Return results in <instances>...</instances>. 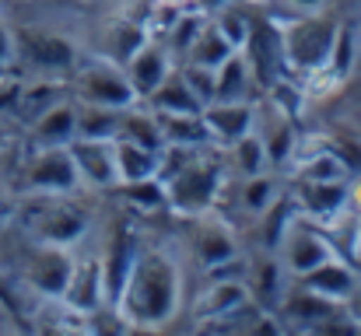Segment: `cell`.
I'll return each mask as SVG.
<instances>
[{
  "mask_svg": "<svg viewBox=\"0 0 361 336\" xmlns=\"http://www.w3.org/2000/svg\"><path fill=\"white\" fill-rule=\"evenodd\" d=\"M14 63V28L0 21V70Z\"/></svg>",
  "mask_w": 361,
  "mask_h": 336,
  "instance_id": "cell-38",
  "label": "cell"
},
{
  "mask_svg": "<svg viewBox=\"0 0 361 336\" xmlns=\"http://www.w3.org/2000/svg\"><path fill=\"white\" fill-rule=\"evenodd\" d=\"M252 77L259 88H267L270 81H277V67H281V42H277V25L274 21H252L249 39L242 46Z\"/></svg>",
  "mask_w": 361,
  "mask_h": 336,
  "instance_id": "cell-21",
  "label": "cell"
},
{
  "mask_svg": "<svg viewBox=\"0 0 361 336\" xmlns=\"http://www.w3.org/2000/svg\"><path fill=\"white\" fill-rule=\"evenodd\" d=\"M249 305H252V298H249V287L242 277L214 273V284H207L204 294L197 298V326L200 330H225L232 319L245 316Z\"/></svg>",
  "mask_w": 361,
  "mask_h": 336,
  "instance_id": "cell-10",
  "label": "cell"
},
{
  "mask_svg": "<svg viewBox=\"0 0 361 336\" xmlns=\"http://www.w3.org/2000/svg\"><path fill=\"white\" fill-rule=\"evenodd\" d=\"M284 277H288V270L281 266V259H277V252H270V249H263V252H256L249 263H245V273H242V280H245V287H249V298L259 305V309H277V301L284 298Z\"/></svg>",
  "mask_w": 361,
  "mask_h": 336,
  "instance_id": "cell-19",
  "label": "cell"
},
{
  "mask_svg": "<svg viewBox=\"0 0 361 336\" xmlns=\"http://www.w3.org/2000/svg\"><path fill=\"white\" fill-rule=\"evenodd\" d=\"M14 63H25L28 70L42 77H60V74H71L81 63V56L67 35L42 25H21L14 28Z\"/></svg>",
  "mask_w": 361,
  "mask_h": 336,
  "instance_id": "cell-4",
  "label": "cell"
},
{
  "mask_svg": "<svg viewBox=\"0 0 361 336\" xmlns=\"http://www.w3.org/2000/svg\"><path fill=\"white\" fill-rule=\"evenodd\" d=\"M0 330H11V312H7L4 301H0Z\"/></svg>",
  "mask_w": 361,
  "mask_h": 336,
  "instance_id": "cell-45",
  "label": "cell"
},
{
  "mask_svg": "<svg viewBox=\"0 0 361 336\" xmlns=\"http://www.w3.org/2000/svg\"><path fill=\"white\" fill-rule=\"evenodd\" d=\"M71 273H74V252L67 245L39 242L35 252L28 256V263H25V284L46 301L63 298V291L71 284Z\"/></svg>",
  "mask_w": 361,
  "mask_h": 336,
  "instance_id": "cell-11",
  "label": "cell"
},
{
  "mask_svg": "<svg viewBox=\"0 0 361 336\" xmlns=\"http://www.w3.org/2000/svg\"><path fill=\"white\" fill-rule=\"evenodd\" d=\"M221 151H225V168H232L239 179L270 168V165H267L263 140H259V133H256V130H252V133H245V137H239V140H232V144H228V147H221Z\"/></svg>",
  "mask_w": 361,
  "mask_h": 336,
  "instance_id": "cell-33",
  "label": "cell"
},
{
  "mask_svg": "<svg viewBox=\"0 0 361 336\" xmlns=\"http://www.w3.org/2000/svg\"><path fill=\"white\" fill-rule=\"evenodd\" d=\"M71 154H74V165H78L81 186H92V189H116V186H120L113 140L74 137V140H71Z\"/></svg>",
  "mask_w": 361,
  "mask_h": 336,
  "instance_id": "cell-16",
  "label": "cell"
},
{
  "mask_svg": "<svg viewBox=\"0 0 361 336\" xmlns=\"http://www.w3.org/2000/svg\"><path fill=\"white\" fill-rule=\"evenodd\" d=\"M348 211H355L361 218V175L348 179Z\"/></svg>",
  "mask_w": 361,
  "mask_h": 336,
  "instance_id": "cell-39",
  "label": "cell"
},
{
  "mask_svg": "<svg viewBox=\"0 0 361 336\" xmlns=\"http://www.w3.org/2000/svg\"><path fill=\"white\" fill-rule=\"evenodd\" d=\"M277 259H281V266L288 270V277H305L309 270H316L319 263H326L330 256H341L337 252V245H334V238L326 235V228L316 221H309V218H295V221L288 224V231L281 235V242H277Z\"/></svg>",
  "mask_w": 361,
  "mask_h": 336,
  "instance_id": "cell-6",
  "label": "cell"
},
{
  "mask_svg": "<svg viewBox=\"0 0 361 336\" xmlns=\"http://www.w3.org/2000/svg\"><path fill=\"white\" fill-rule=\"evenodd\" d=\"M298 284L309 287V291H316V294H323V298H330V301H337V305H344L355 294V287L361 284V273L351 259L330 256L326 263H319L316 270H309L305 277H298Z\"/></svg>",
  "mask_w": 361,
  "mask_h": 336,
  "instance_id": "cell-20",
  "label": "cell"
},
{
  "mask_svg": "<svg viewBox=\"0 0 361 336\" xmlns=\"http://www.w3.org/2000/svg\"><path fill=\"white\" fill-rule=\"evenodd\" d=\"M351 263L358 266V273H361V245H358V249H355V256H351Z\"/></svg>",
  "mask_w": 361,
  "mask_h": 336,
  "instance_id": "cell-47",
  "label": "cell"
},
{
  "mask_svg": "<svg viewBox=\"0 0 361 336\" xmlns=\"http://www.w3.org/2000/svg\"><path fill=\"white\" fill-rule=\"evenodd\" d=\"M225 4H235V0H197V7H200V11H207V14H211V11H218V7H225Z\"/></svg>",
  "mask_w": 361,
  "mask_h": 336,
  "instance_id": "cell-43",
  "label": "cell"
},
{
  "mask_svg": "<svg viewBox=\"0 0 361 336\" xmlns=\"http://www.w3.org/2000/svg\"><path fill=\"white\" fill-rule=\"evenodd\" d=\"M123 70H126V77H130V85H133V92H137V99L144 102L172 70H176V60H172V53L165 49V42L151 32V39L123 63Z\"/></svg>",
  "mask_w": 361,
  "mask_h": 336,
  "instance_id": "cell-17",
  "label": "cell"
},
{
  "mask_svg": "<svg viewBox=\"0 0 361 336\" xmlns=\"http://www.w3.org/2000/svg\"><path fill=\"white\" fill-rule=\"evenodd\" d=\"M242 4H270V0H242Z\"/></svg>",
  "mask_w": 361,
  "mask_h": 336,
  "instance_id": "cell-48",
  "label": "cell"
},
{
  "mask_svg": "<svg viewBox=\"0 0 361 336\" xmlns=\"http://www.w3.org/2000/svg\"><path fill=\"white\" fill-rule=\"evenodd\" d=\"M133 252H137V245H133V238L126 235V228H116V231L109 235L106 249H102V277H106V301H109V305H113L116 294H120L123 280H126V270H130V263H133Z\"/></svg>",
  "mask_w": 361,
  "mask_h": 336,
  "instance_id": "cell-24",
  "label": "cell"
},
{
  "mask_svg": "<svg viewBox=\"0 0 361 336\" xmlns=\"http://www.w3.org/2000/svg\"><path fill=\"white\" fill-rule=\"evenodd\" d=\"M28 137H32V147L71 144L78 137V106H74V99H60L46 112H39L28 123Z\"/></svg>",
  "mask_w": 361,
  "mask_h": 336,
  "instance_id": "cell-22",
  "label": "cell"
},
{
  "mask_svg": "<svg viewBox=\"0 0 361 336\" xmlns=\"http://www.w3.org/2000/svg\"><path fill=\"white\" fill-rule=\"evenodd\" d=\"M344 309H348V316L355 319V326H358V330H361V284H358V287H355V294H351V298L344 301Z\"/></svg>",
  "mask_w": 361,
  "mask_h": 336,
  "instance_id": "cell-41",
  "label": "cell"
},
{
  "mask_svg": "<svg viewBox=\"0 0 361 336\" xmlns=\"http://www.w3.org/2000/svg\"><path fill=\"white\" fill-rule=\"evenodd\" d=\"M11 218H14V204H11L7 197H0V224L11 221Z\"/></svg>",
  "mask_w": 361,
  "mask_h": 336,
  "instance_id": "cell-44",
  "label": "cell"
},
{
  "mask_svg": "<svg viewBox=\"0 0 361 336\" xmlns=\"http://www.w3.org/2000/svg\"><path fill=\"white\" fill-rule=\"evenodd\" d=\"M74 106H78V137H92V140H113L116 137L123 109L88 106V102H74Z\"/></svg>",
  "mask_w": 361,
  "mask_h": 336,
  "instance_id": "cell-35",
  "label": "cell"
},
{
  "mask_svg": "<svg viewBox=\"0 0 361 336\" xmlns=\"http://www.w3.org/2000/svg\"><path fill=\"white\" fill-rule=\"evenodd\" d=\"M295 207L302 218L323 224H337L348 211V182H309V179H295Z\"/></svg>",
  "mask_w": 361,
  "mask_h": 336,
  "instance_id": "cell-14",
  "label": "cell"
},
{
  "mask_svg": "<svg viewBox=\"0 0 361 336\" xmlns=\"http://www.w3.org/2000/svg\"><path fill=\"white\" fill-rule=\"evenodd\" d=\"M274 25H277V42H281V63L302 77L319 70L330 60V49H334L337 32H341V21L330 18L323 7L291 14V18L274 21Z\"/></svg>",
  "mask_w": 361,
  "mask_h": 336,
  "instance_id": "cell-2",
  "label": "cell"
},
{
  "mask_svg": "<svg viewBox=\"0 0 361 336\" xmlns=\"http://www.w3.org/2000/svg\"><path fill=\"white\" fill-rule=\"evenodd\" d=\"M7 144H11V130H7V126H4V123H0V151H4V147H7Z\"/></svg>",
  "mask_w": 361,
  "mask_h": 336,
  "instance_id": "cell-46",
  "label": "cell"
},
{
  "mask_svg": "<svg viewBox=\"0 0 361 336\" xmlns=\"http://www.w3.org/2000/svg\"><path fill=\"white\" fill-rule=\"evenodd\" d=\"M235 53V46L221 35V28L207 18V25H204V32L193 39V46L186 49V56L179 60V63H200V67H211V70H218L228 56Z\"/></svg>",
  "mask_w": 361,
  "mask_h": 336,
  "instance_id": "cell-30",
  "label": "cell"
},
{
  "mask_svg": "<svg viewBox=\"0 0 361 336\" xmlns=\"http://www.w3.org/2000/svg\"><path fill=\"white\" fill-rule=\"evenodd\" d=\"M252 88H259L256 77H252V67H249L245 53L235 49L214 70V99L218 102H242V99H252Z\"/></svg>",
  "mask_w": 361,
  "mask_h": 336,
  "instance_id": "cell-23",
  "label": "cell"
},
{
  "mask_svg": "<svg viewBox=\"0 0 361 336\" xmlns=\"http://www.w3.org/2000/svg\"><path fill=\"white\" fill-rule=\"evenodd\" d=\"M60 99H67L63 95V85L56 81V77H42V81H35V85H18V92H14V116H21L25 123H32L39 112H46L53 102H60Z\"/></svg>",
  "mask_w": 361,
  "mask_h": 336,
  "instance_id": "cell-31",
  "label": "cell"
},
{
  "mask_svg": "<svg viewBox=\"0 0 361 336\" xmlns=\"http://www.w3.org/2000/svg\"><path fill=\"white\" fill-rule=\"evenodd\" d=\"M154 116H158L165 144H183V147H207L211 144V133H207V123L200 112H154Z\"/></svg>",
  "mask_w": 361,
  "mask_h": 336,
  "instance_id": "cell-26",
  "label": "cell"
},
{
  "mask_svg": "<svg viewBox=\"0 0 361 336\" xmlns=\"http://www.w3.org/2000/svg\"><path fill=\"white\" fill-rule=\"evenodd\" d=\"M179 74L186 77L190 92L200 99V106L214 102V70L211 67H200V63H179Z\"/></svg>",
  "mask_w": 361,
  "mask_h": 336,
  "instance_id": "cell-37",
  "label": "cell"
},
{
  "mask_svg": "<svg viewBox=\"0 0 361 336\" xmlns=\"http://www.w3.org/2000/svg\"><path fill=\"white\" fill-rule=\"evenodd\" d=\"M116 137H120V140H130V144H140V147H151V151H161V147H165L158 116L147 109L144 102H133V106H126V109L120 112Z\"/></svg>",
  "mask_w": 361,
  "mask_h": 336,
  "instance_id": "cell-27",
  "label": "cell"
},
{
  "mask_svg": "<svg viewBox=\"0 0 361 336\" xmlns=\"http://www.w3.org/2000/svg\"><path fill=\"white\" fill-rule=\"evenodd\" d=\"M358 245H361V221H358V242H355V249H358Z\"/></svg>",
  "mask_w": 361,
  "mask_h": 336,
  "instance_id": "cell-49",
  "label": "cell"
},
{
  "mask_svg": "<svg viewBox=\"0 0 361 336\" xmlns=\"http://www.w3.org/2000/svg\"><path fill=\"white\" fill-rule=\"evenodd\" d=\"M67 309L81 312V316H99L106 312V277H102V256L99 252H85V256H74V273H71V284L60 298Z\"/></svg>",
  "mask_w": 361,
  "mask_h": 336,
  "instance_id": "cell-13",
  "label": "cell"
},
{
  "mask_svg": "<svg viewBox=\"0 0 361 336\" xmlns=\"http://www.w3.org/2000/svg\"><path fill=\"white\" fill-rule=\"evenodd\" d=\"M256 133H259V140H263V151H267V165H270V168H274V165H288V158L295 154V144H298L291 119H288L284 112L277 109L274 116H270L267 130H259V126H256Z\"/></svg>",
  "mask_w": 361,
  "mask_h": 336,
  "instance_id": "cell-32",
  "label": "cell"
},
{
  "mask_svg": "<svg viewBox=\"0 0 361 336\" xmlns=\"http://www.w3.org/2000/svg\"><path fill=\"white\" fill-rule=\"evenodd\" d=\"M74 102H88V106H106V109H126L137 99L126 70L120 63H113L109 56H95L74 67Z\"/></svg>",
  "mask_w": 361,
  "mask_h": 336,
  "instance_id": "cell-5",
  "label": "cell"
},
{
  "mask_svg": "<svg viewBox=\"0 0 361 336\" xmlns=\"http://www.w3.org/2000/svg\"><path fill=\"white\" fill-rule=\"evenodd\" d=\"M35 211H32V235L35 242H49V245H74L88 235L92 218L85 207L71 204V193H56V197H35Z\"/></svg>",
  "mask_w": 361,
  "mask_h": 336,
  "instance_id": "cell-8",
  "label": "cell"
},
{
  "mask_svg": "<svg viewBox=\"0 0 361 336\" xmlns=\"http://www.w3.org/2000/svg\"><path fill=\"white\" fill-rule=\"evenodd\" d=\"M144 106L154 112H200L204 106H200V99L190 92V85H186V77L179 74V67L144 99Z\"/></svg>",
  "mask_w": 361,
  "mask_h": 336,
  "instance_id": "cell-29",
  "label": "cell"
},
{
  "mask_svg": "<svg viewBox=\"0 0 361 336\" xmlns=\"http://www.w3.org/2000/svg\"><path fill=\"white\" fill-rule=\"evenodd\" d=\"M113 151H116L120 186L140 182V179H158V151L140 147V144H130V140H120V137H113Z\"/></svg>",
  "mask_w": 361,
  "mask_h": 336,
  "instance_id": "cell-28",
  "label": "cell"
},
{
  "mask_svg": "<svg viewBox=\"0 0 361 336\" xmlns=\"http://www.w3.org/2000/svg\"><path fill=\"white\" fill-rule=\"evenodd\" d=\"M151 39V28L147 21H137V18H120L113 21L106 32H102V56H109L113 63H126L144 42Z\"/></svg>",
  "mask_w": 361,
  "mask_h": 336,
  "instance_id": "cell-25",
  "label": "cell"
},
{
  "mask_svg": "<svg viewBox=\"0 0 361 336\" xmlns=\"http://www.w3.org/2000/svg\"><path fill=\"white\" fill-rule=\"evenodd\" d=\"M81 186L71 144H56V147H35L32 158L25 161L21 172V189L28 197H56V193H74Z\"/></svg>",
  "mask_w": 361,
  "mask_h": 336,
  "instance_id": "cell-7",
  "label": "cell"
},
{
  "mask_svg": "<svg viewBox=\"0 0 361 336\" xmlns=\"http://www.w3.org/2000/svg\"><path fill=\"white\" fill-rule=\"evenodd\" d=\"M221 179H225V161L214 158V144H207V147L193 151V158L176 175H169L161 182L165 186V207H172L183 218L207 214L218 204Z\"/></svg>",
  "mask_w": 361,
  "mask_h": 336,
  "instance_id": "cell-3",
  "label": "cell"
},
{
  "mask_svg": "<svg viewBox=\"0 0 361 336\" xmlns=\"http://www.w3.org/2000/svg\"><path fill=\"white\" fill-rule=\"evenodd\" d=\"M120 189L126 193L130 207H137V211H144V214H151V211H161V207H165V186H161L158 179L126 182V186H120Z\"/></svg>",
  "mask_w": 361,
  "mask_h": 336,
  "instance_id": "cell-36",
  "label": "cell"
},
{
  "mask_svg": "<svg viewBox=\"0 0 361 336\" xmlns=\"http://www.w3.org/2000/svg\"><path fill=\"white\" fill-rule=\"evenodd\" d=\"M154 7H165V11H183V7H197V0H154Z\"/></svg>",
  "mask_w": 361,
  "mask_h": 336,
  "instance_id": "cell-42",
  "label": "cell"
},
{
  "mask_svg": "<svg viewBox=\"0 0 361 336\" xmlns=\"http://www.w3.org/2000/svg\"><path fill=\"white\" fill-rule=\"evenodd\" d=\"M190 249H193L197 263H200L207 273H225L228 266H239V259H242L235 231L221 221V218H214L211 211L193 218V228H190Z\"/></svg>",
  "mask_w": 361,
  "mask_h": 336,
  "instance_id": "cell-9",
  "label": "cell"
},
{
  "mask_svg": "<svg viewBox=\"0 0 361 336\" xmlns=\"http://www.w3.org/2000/svg\"><path fill=\"white\" fill-rule=\"evenodd\" d=\"M204 123H207V133H211V144L221 151L228 147L232 140H239L245 133L256 130V119H259V106L252 99H242V102H207L204 109Z\"/></svg>",
  "mask_w": 361,
  "mask_h": 336,
  "instance_id": "cell-15",
  "label": "cell"
},
{
  "mask_svg": "<svg viewBox=\"0 0 361 336\" xmlns=\"http://www.w3.org/2000/svg\"><path fill=\"white\" fill-rule=\"evenodd\" d=\"M281 4H284L291 14H302V11H319L326 0H281Z\"/></svg>",
  "mask_w": 361,
  "mask_h": 336,
  "instance_id": "cell-40",
  "label": "cell"
},
{
  "mask_svg": "<svg viewBox=\"0 0 361 336\" xmlns=\"http://www.w3.org/2000/svg\"><path fill=\"white\" fill-rule=\"evenodd\" d=\"M355 63H358V35H355V28H348L341 21L337 42L330 49V60L319 70L305 74V95L309 99H330V95H337L348 85V77L355 74Z\"/></svg>",
  "mask_w": 361,
  "mask_h": 336,
  "instance_id": "cell-12",
  "label": "cell"
},
{
  "mask_svg": "<svg viewBox=\"0 0 361 336\" xmlns=\"http://www.w3.org/2000/svg\"><path fill=\"white\" fill-rule=\"evenodd\" d=\"M183 305V270L165 249H137L116 301L109 305L126 330H161Z\"/></svg>",
  "mask_w": 361,
  "mask_h": 336,
  "instance_id": "cell-1",
  "label": "cell"
},
{
  "mask_svg": "<svg viewBox=\"0 0 361 336\" xmlns=\"http://www.w3.org/2000/svg\"><path fill=\"white\" fill-rule=\"evenodd\" d=\"M288 168H291L295 179H309V182H348L351 179L348 158L330 144H323V147L295 144V154L288 158Z\"/></svg>",
  "mask_w": 361,
  "mask_h": 336,
  "instance_id": "cell-18",
  "label": "cell"
},
{
  "mask_svg": "<svg viewBox=\"0 0 361 336\" xmlns=\"http://www.w3.org/2000/svg\"><path fill=\"white\" fill-rule=\"evenodd\" d=\"M277 193H281V182L274 179V172L267 168V172H256V175H245L242 179V189H239V204L245 214H252V218H259L274 200H277Z\"/></svg>",
  "mask_w": 361,
  "mask_h": 336,
  "instance_id": "cell-34",
  "label": "cell"
}]
</instances>
